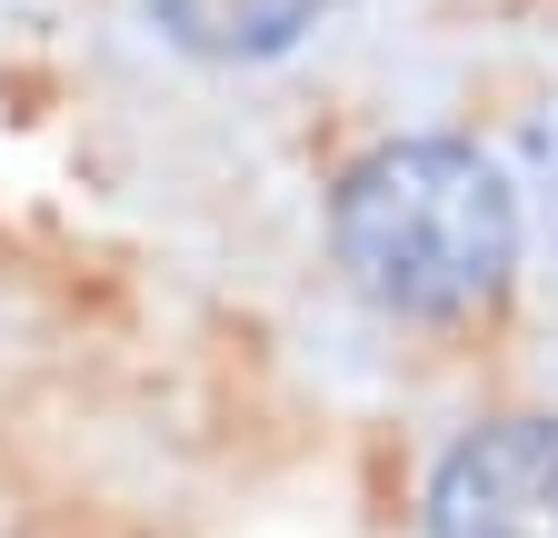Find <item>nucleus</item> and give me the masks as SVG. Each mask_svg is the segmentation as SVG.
I'll use <instances>...</instances> for the list:
<instances>
[{"label": "nucleus", "instance_id": "nucleus-1", "mask_svg": "<svg viewBox=\"0 0 558 538\" xmlns=\"http://www.w3.org/2000/svg\"><path fill=\"white\" fill-rule=\"evenodd\" d=\"M329 249L389 319H469L519 259V199L469 140H379L329 189Z\"/></svg>", "mask_w": 558, "mask_h": 538}, {"label": "nucleus", "instance_id": "nucleus-2", "mask_svg": "<svg viewBox=\"0 0 558 538\" xmlns=\"http://www.w3.org/2000/svg\"><path fill=\"white\" fill-rule=\"evenodd\" d=\"M429 538H558V419H488L429 479Z\"/></svg>", "mask_w": 558, "mask_h": 538}, {"label": "nucleus", "instance_id": "nucleus-3", "mask_svg": "<svg viewBox=\"0 0 558 538\" xmlns=\"http://www.w3.org/2000/svg\"><path fill=\"white\" fill-rule=\"evenodd\" d=\"M329 0H150V21L190 60H279L319 30Z\"/></svg>", "mask_w": 558, "mask_h": 538}, {"label": "nucleus", "instance_id": "nucleus-4", "mask_svg": "<svg viewBox=\"0 0 558 538\" xmlns=\"http://www.w3.org/2000/svg\"><path fill=\"white\" fill-rule=\"evenodd\" d=\"M519 160H529V189H538V230H548V249H558V100H548V110L529 120Z\"/></svg>", "mask_w": 558, "mask_h": 538}]
</instances>
